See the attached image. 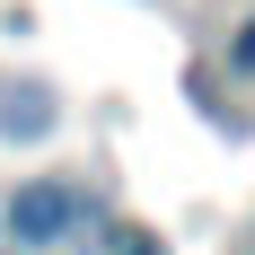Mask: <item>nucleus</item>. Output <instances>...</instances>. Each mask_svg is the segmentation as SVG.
Here are the masks:
<instances>
[{
    "label": "nucleus",
    "mask_w": 255,
    "mask_h": 255,
    "mask_svg": "<svg viewBox=\"0 0 255 255\" xmlns=\"http://www.w3.org/2000/svg\"><path fill=\"white\" fill-rule=\"evenodd\" d=\"M79 220H88V203H79L71 185H53V176L26 185L18 203H9V238H18V247H62Z\"/></svg>",
    "instance_id": "f257e3e1"
},
{
    "label": "nucleus",
    "mask_w": 255,
    "mask_h": 255,
    "mask_svg": "<svg viewBox=\"0 0 255 255\" xmlns=\"http://www.w3.org/2000/svg\"><path fill=\"white\" fill-rule=\"evenodd\" d=\"M229 71H255V18L238 26V44H229Z\"/></svg>",
    "instance_id": "f03ea898"
},
{
    "label": "nucleus",
    "mask_w": 255,
    "mask_h": 255,
    "mask_svg": "<svg viewBox=\"0 0 255 255\" xmlns=\"http://www.w3.org/2000/svg\"><path fill=\"white\" fill-rule=\"evenodd\" d=\"M115 255H158V238H141V229H124V238H115Z\"/></svg>",
    "instance_id": "7ed1b4c3"
}]
</instances>
